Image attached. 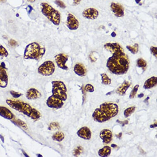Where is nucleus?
Segmentation results:
<instances>
[{
    "label": "nucleus",
    "mask_w": 157,
    "mask_h": 157,
    "mask_svg": "<svg viewBox=\"0 0 157 157\" xmlns=\"http://www.w3.org/2000/svg\"><path fill=\"white\" fill-rule=\"evenodd\" d=\"M111 153V148L108 146H105L103 148L99 150L98 154L100 156L102 157H108Z\"/></svg>",
    "instance_id": "nucleus-21"
},
{
    "label": "nucleus",
    "mask_w": 157,
    "mask_h": 157,
    "mask_svg": "<svg viewBox=\"0 0 157 157\" xmlns=\"http://www.w3.org/2000/svg\"><path fill=\"white\" fill-rule=\"evenodd\" d=\"M112 54L113 55L107 60V68L114 74L122 75L126 73L128 71L130 61L123 49Z\"/></svg>",
    "instance_id": "nucleus-1"
},
{
    "label": "nucleus",
    "mask_w": 157,
    "mask_h": 157,
    "mask_svg": "<svg viewBox=\"0 0 157 157\" xmlns=\"http://www.w3.org/2000/svg\"><path fill=\"white\" fill-rule=\"evenodd\" d=\"M59 128V124L58 123L52 122L51 123L50 125H49V130H55Z\"/></svg>",
    "instance_id": "nucleus-31"
},
{
    "label": "nucleus",
    "mask_w": 157,
    "mask_h": 157,
    "mask_svg": "<svg viewBox=\"0 0 157 157\" xmlns=\"http://www.w3.org/2000/svg\"><path fill=\"white\" fill-rule=\"evenodd\" d=\"M82 0H73L74 6H77L78 4H80V2H81Z\"/></svg>",
    "instance_id": "nucleus-39"
},
{
    "label": "nucleus",
    "mask_w": 157,
    "mask_h": 157,
    "mask_svg": "<svg viewBox=\"0 0 157 157\" xmlns=\"http://www.w3.org/2000/svg\"><path fill=\"white\" fill-rule=\"evenodd\" d=\"M157 78L155 77H152L148 78L145 82L143 88L144 89H150L157 85Z\"/></svg>",
    "instance_id": "nucleus-20"
},
{
    "label": "nucleus",
    "mask_w": 157,
    "mask_h": 157,
    "mask_svg": "<svg viewBox=\"0 0 157 157\" xmlns=\"http://www.w3.org/2000/svg\"><path fill=\"white\" fill-rule=\"evenodd\" d=\"M9 44L11 47H15L17 45V43L15 40L13 39H11L9 41Z\"/></svg>",
    "instance_id": "nucleus-37"
},
{
    "label": "nucleus",
    "mask_w": 157,
    "mask_h": 157,
    "mask_svg": "<svg viewBox=\"0 0 157 157\" xmlns=\"http://www.w3.org/2000/svg\"><path fill=\"white\" fill-rule=\"evenodd\" d=\"M65 138L64 134L62 132H56L52 136L53 140L58 142H61Z\"/></svg>",
    "instance_id": "nucleus-22"
},
{
    "label": "nucleus",
    "mask_w": 157,
    "mask_h": 157,
    "mask_svg": "<svg viewBox=\"0 0 157 157\" xmlns=\"http://www.w3.org/2000/svg\"><path fill=\"white\" fill-rule=\"evenodd\" d=\"M111 36H112V37H114L117 36V34H116L115 32H113L112 33H111Z\"/></svg>",
    "instance_id": "nucleus-41"
},
{
    "label": "nucleus",
    "mask_w": 157,
    "mask_h": 157,
    "mask_svg": "<svg viewBox=\"0 0 157 157\" xmlns=\"http://www.w3.org/2000/svg\"><path fill=\"white\" fill-rule=\"evenodd\" d=\"M111 147H112V148H117V147H118L117 145L114 144H112V145H111Z\"/></svg>",
    "instance_id": "nucleus-46"
},
{
    "label": "nucleus",
    "mask_w": 157,
    "mask_h": 157,
    "mask_svg": "<svg viewBox=\"0 0 157 157\" xmlns=\"http://www.w3.org/2000/svg\"><path fill=\"white\" fill-rule=\"evenodd\" d=\"M131 84L130 82L126 80L124 81L123 84L119 88H117L116 93L120 96H124L125 95L127 90L130 87Z\"/></svg>",
    "instance_id": "nucleus-17"
},
{
    "label": "nucleus",
    "mask_w": 157,
    "mask_h": 157,
    "mask_svg": "<svg viewBox=\"0 0 157 157\" xmlns=\"http://www.w3.org/2000/svg\"><path fill=\"white\" fill-rule=\"evenodd\" d=\"M136 4H140V3L141 0H135Z\"/></svg>",
    "instance_id": "nucleus-43"
},
{
    "label": "nucleus",
    "mask_w": 157,
    "mask_h": 157,
    "mask_svg": "<svg viewBox=\"0 0 157 157\" xmlns=\"http://www.w3.org/2000/svg\"><path fill=\"white\" fill-rule=\"evenodd\" d=\"M135 108L136 107L135 106H132V107H129L125 109L124 111V113L125 118H128L133 113L135 110Z\"/></svg>",
    "instance_id": "nucleus-26"
},
{
    "label": "nucleus",
    "mask_w": 157,
    "mask_h": 157,
    "mask_svg": "<svg viewBox=\"0 0 157 157\" xmlns=\"http://www.w3.org/2000/svg\"><path fill=\"white\" fill-rule=\"evenodd\" d=\"M110 8L116 17H121L124 16V10L121 5L119 3H112L111 4Z\"/></svg>",
    "instance_id": "nucleus-12"
},
{
    "label": "nucleus",
    "mask_w": 157,
    "mask_h": 157,
    "mask_svg": "<svg viewBox=\"0 0 157 157\" xmlns=\"http://www.w3.org/2000/svg\"><path fill=\"white\" fill-rule=\"evenodd\" d=\"M127 49H128L133 54H135L138 53L139 51V44L137 43H135L133 46H127Z\"/></svg>",
    "instance_id": "nucleus-24"
},
{
    "label": "nucleus",
    "mask_w": 157,
    "mask_h": 157,
    "mask_svg": "<svg viewBox=\"0 0 157 157\" xmlns=\"http://www.w3.org/2000/svg\"><path fill=\"white\" fill-rule=\"evenodd\" d=\"M136 66L139 67H141L143 70H145L147 66V63L142 58H140L136 61Z\"/></svg>",
    "instance_id": "nucleus-27"
},
{
    "label": "nucleus",
    "mask_w": 157,
    "mask_h": 157,
    "mask_svg": "<svg viewBox=\"0 0 157 157\" xmlns=\"http://www.w3.org/2000/svg\"><path fill=\"white\" fill-rule=\"evenodd\" d=\"M54 3L58 6L59 7L61 8H62V9H65V8H66V5H65L63 2L61 0H56L55 2H54Z\"/></svg>",
    "instance_id": "nucleus-33"
},
{
    "label": "nucleus",
    "mask_w": 157,
    "mask_h": 157,
    "mask_svg": "<svg viewBox=\"0 0 157 157\" xmlns=\"http://www.w3.org/2000/svg\"><path fill=\"white\" fill-rule=\"evenodd\" d=\"M45 52L44 47L38 43L33 42L26 46L24 52V58L26 59L38 61L42 59Z\"/></svg>",
    "instance_id": "nucleus-4"
},
{
    "label": "nucleus",
    "mask_w": 157,
    "mask_h": 157,
    "mask_svg": "<svg viewBox=\"0 0 157 157\" xmlns=\"http://www.w3.org/2000/svg\"><path fill=\"white\" fill-rule=\"evenodd\" d=\"M8 55V51L3 46L0 45V56L6 57Z\"/></svg>",
    "instance_id": "nucleus-29"
},
{
    "label": "nucleus",
    "mask_w": 157,
    "mask_h": 157,
    "mask_svg": "<svg viewBox=\"0 0 157 157\" xmlns=\"http://www.w3.org/2000/svg\"><path fill=\"white\" fill-rule=\"evenodd\" d=\"M91 132L87 127H83L78 130L77 135L81 138L89 140L91 138Z\"/></svg>",
    "instance_id": "nucleus-13"
},
{
    "label": "nucleus",
    "mask_w": 157,
    "mask_h": 157,
    "mask_svg": "<svg viewBox=\"0 0 157 157\" xmlns=\"http://www.w3.org/2000/svg\"><path fill=\"white\" fill-rule=\"evenodd\" d=\"M42 14L56 26H59L61 22L60 12L54 9L48 3L43 2L40 4Z\"/></svg>",
    "instance_id": "nucleus-5"
},
{
    "label": "nucleus",
    "mask_w": 157,
    "mask_h": 157,
    "mask_svg": "<svg viewBox=\"0 0 157 157\" xmlns=\"http://www.w3.org/2000/svg\"><path fill=\"white\" fill-rule=\"evenodd\" d=\"M23 153H24V154H25V156L29 157V156L27 155V154L25 153V152H24V151H23Z\"/></svg>",
    "instance_id": "nucleus-47"
},
{
    "label": "nucleus",
    "mask_w": 157,
    "mask_h": 157,
    "mask_svg": "<svg viewBox=\"0 0 157 157\" xmlns=\"http://www.w3.org/2000/svg\"><path fill=\"white\" fill-rule=\"evenodd\" d=\"M140 86L138 84H136L135 86L134 87L132 90L131 93H130V96H129V98L130 99H133L135 96L136 93H137V91H138L139 88Z\"/></svg>",
    "instance_id": "nucleus-28"
},
{
    "label": "nucleus",
    "mask_w": 157,
    "mask_h": 157,
    "mask_svg": "<svg viewBox=\"0 0 157 157\" xmlns=\"http://www.w3.org/2000/svg\"><path fill=\"white\" fill-rule=\"evenodd\" d=\"M74 71L76 75L79 77H84L86 75V69L84 65L81 63L75 65L74 67Z\"/></svg>",
    "instance_id": "nucleus-16"
},
{
    "label": "nucleus",
    "mask_w": 157,
    "mask_h": 157,
    "mask_svg": "<svg viewBox=\"0 0 157 157\" xmlns=\"http://www.w3.org/2000/svg\"><path fill=\"white\" fill-rule=\"evenodd\" d=\"M0 116L8 120L13 119L14 117V115L11 111L3 106H0Z\"/></svg>",
    "instance_id": "nucleus-18"
},
{
    "label": "nucleus",
    "mask_w": 157,
    "mask_h": 157,
    "mask_svg": "<svg viewBox=\"0 0 157 157\" xmlns=\"http://www.w3.org/2000/svg\"><path fill=\"white\" fill-rule=\"evenodd\" d=\"M41 93L34 88H31L27 90L26 94V97L28 99L34 100L40 98L41 97Z\"/></svg>",
    "instance_id": "nucleus-15"
},
{
    "label": "nucleus",
    "mask_w": 157,
    "mask_h": 157,
    "mask_svg": "<svg viewBox=\"0 0 157 157\" xmlns=\"http://www.w3.org/2000/svg\"><path fill=\"white\" fill-rule=\"evenodd\" d=\"M151 53L156 58L157 57V47L151 46L150 48Z\"/></svg>",
    "instance_id": "nucleus-36"
},
{
    "label": "nucleus",
    "mask_w": 157,
    "mask_h": 157,
    "mask_svg": "<svg viewBox=\"0 0 157 157\" xmlns=\"http://www.w3.org/2000/svg\"><path fill=\"white\" fill-rule=\"evenodd\" d=\"M122 134L121 132L119 134V135H117V137H118V138H121L122 136Z\"/></svg>",
    "instance_id": "nucleus-45"
},
{
    "label": "nucleus",
    "mask_w": 157,
    "mask_h": 157,
    "mask_svg": "<svg viewBox=\"0 0 157 157\" xmlns=\"http://www.w3.org/2000/svg\"><path fill=\"white\" fill-rule=\"evenodd\" d=\"M55 71V64L51 61H45L38 67L37 69L39 74L47 77L52 75Z\"/></svg>",
    "instance_id": "nucleus-7"
},
{
    "label": "nucleus",
    "mask_w": 157,
    "mask_h": 157,
    "mask_svg": "<svg viewBox=\"0 0 157 157\" xmlns=\"http://www.w3.org/2000/svg\"><path fill=\"white\" fill-rule=\"evenodd\" d=\"M102 77V84L104 85H110L112 82V80L109 77L106 73H102L101 75Z\"/></svg>",
    "instance_id": "nucleus-23"
},
{
    "label": "nucleus",
    "mask_w": 157,
    "mask_h": 157,
    "mask_svg": "<svg viewBox=\"0 0 157 157\" xmlns=\"http://www.w3.org/2000/svg\"><path fill=\"white\" fill-rule=\"evenodd\" d=\"M41 117V115L40 112L37 111L36 109L34 108L33 111L31 113V116H30V118L33 120H36L37 119H40Z\"/></svg>",
    "instance_id": "nucleus-25"
},
{
    "label": "nucleus",
    "mask_w": 157,
    "mask_h": 157,
    "mask_svg": "<svg viewBox=\"0 0 157 157\" xmlns=\"http://www.w3.org/2000/svg\"><path fill=\"white\" fill-rule=\"evenodd\" d=\"M100 137L102 140L103 143L108 144L112 140V132L108 129H103L100 132Z\"/></svg>",
    "instance_id": "nucleus-14"
},
{
    "label": "nucleus",
    "mask_w": 157,
    "mask_h": 157,
    "mask_svg": "<svg viewBox=\"0 0 157 157\" xmlns=\"http://www.w3.org/2000/svg\"><path fill=\"white\" fill-rule=\"evenodd\" d=\"M15 122L17 124L19 125V126H21L22 127L25 128V129L27 128V125H26V123L18 119V120L16 121V122Z\"/></svg>",
    "instance_id": "nucleus-35"
},
{
    "label": "nucleus",
    "mask_w": 157,
    "mask_h": 157,
    "mask_svg": "<svg viewBox=\"0 0 157 157\" xmlns=\"http://www.w3.org/2000/svg\"><path fill=\"white\" fill-rule=\"evenodd\" d=\"M66 25L67 28L71 31L77 30L79 27V22L76 17L71 13L67 15Z\"/></svg>",
    "instance_id": "nucleus-9"
},
{
    "label": "nucleus",
    "mask_w": 157,
    "mask_h": 157,
    "mask_svg": "<svg viewBox=\"0 0 157 157\" xmlns=\"http://www.w3.org/2000/svg\"><path fill=\"white\" fill-rule=\"evenodd\" d=\"M119 111V106L117 104L105 102L95 110L92 117L95 121L103 123L117 116Z\"/></svg>",
    "instance_id": "nucleus-3"
},
{
    "label": "nucleus",
    "mask_w": 157,
    "mask_h": 157,
    "mask_svg": "<svg viewBox=\"0 0 157 157\" xmlns=\"http://www.w3.org/2000/svg\"><path fill=\"white\" fill-rule=\"evenodd\" d=\"M36 1V0H27V2H30V3H34Z\"/></svg>",
    "instance_id": "nucleus-44"
},
{
    "label": "nucleus",
    "mask_w": 157,
    "mask_h": 157,
    "mask_svg": "<svg viewBox=\"0 0 157 157\" xmlns=\"http://www.w3.org/2000/svg\"><path fill=\"white\" fill-rule=\"evenodd\" d=\"M52 84V95L47 99L46 104L49 108L59 109L63 106L64 101L67 100V88L61 81H54Z\"/></svg>",
    "instance_id": "nucleus-2"
},
{
    "label": "nucleus",
    "mask_w": 157,
    "mask_h": 157,
    "mask_svg": "<svg viewBox=\"0 0 157 157\" xmlns=\"http://www.w3.org/2000/svg\"><path fill=\"white\" fill-rule=\"evenodd\" d=\"M104 48L112 53L123 49L120 44L116 43H106L104 45Z\"/></svg>",
    "instance_id": "nucleus-19"
},
{
    "label": "nucleus",
    "mask_w": 157,
    "mask_h": 157,
    "mask_svg": "<svg viewBox=\"0 0 157 157\" xmlns=\"http://www.w3.org/2000/svg\"><path fill=\"white\" fill-rule=\"evenodd\" d=\"M6 2V0H0V3H4Z\"/></svg>",
    "instance_id": "nucleus-48"
},
{
    "label": "nucleus",
    "mask_w": 157,
    "mask_h": 157,
    "mask_svg": "<svg viewBox=\"0 0 157 157\" xmlns=\"http://www.w3.org/2000/svg\"><path fill=\"white\" fill-rule=\"evenodd\" d=\"M10 94L11 95H12V96H13V98H19L22 95V94H21V93L17 92H15L14 91V90H11V91H10Z\"/></svg>",
    "instance_id": "nucleus-34"
},
{
    "label": "nucleus",
    "mask_w": 157,
    "mask_h": 157,
    "mask_svg": "<svg viewBox=\"0 0 157 157\" xmlns=\"http://www.w3.org/2000/svg\"><path fill=\"white\" fill-rule=\"evenodd\" d=\"M84 89L86 91L89 92L90 93L94 92V87L90 84H86L84 87Z\"/></svg>",
    "instance_id": "nucleus-32"
},
{
    "label": "nucleus",
    "mask_w": 157,
    "mask_h": 157,
    "mask_svg": "<svg viewBox=\"0 0 157 157\" xmlns=\"http://www.w3.org/2000/svg\"><path fill=\"white\" fill-rule=\"evenodd\" d=\"M6 103L11 108L29 117L34 109L29 104L17 100H7Z\"/></svg>",
    "instance_id": "nucleus-6"
},
{
    "label": "nucleus",
    "mask_w": 157,
    "mask_h": 157,
    "mask_svg": "<svg viewBox=\"0 0 157 157\" xmlns=\"http://www.w3.org/2000/svg\"><path fill=\"white\" fill-rule=\"evenodd\" d=\"M8 77L5 67L0 65V87L5 88L8 86Z\"/></svg>",
    "instance_id": "nucleus-10"
},
{
    "label": "nucleus",
    "mask_w": 157,
    "mask_h": 157,
    "mask_svg": "<svg viewBox=\"0 0 157 157\" xmlns=\"http://www.w3.org/2000/svg\"><path fill=\"white\" fill-rule=\"evenodd\" d=\"M117 123H119V124H121L123 126H124L125 125H127V124H128V121L127 120L125 121H121L119 120H117Z\"/></svg>",
    "instance_id": "nucleus-38"
},
{
    "label": "nucleus",
    "mask_w": 157,
    "mask_h": 157,
    "mask_svg": "<svg viewBox=\"0 0 157 157\" xmlns=\"http://www.w3.org/2000/svg\"><path fill=\"white\" fill-rule=\"evenodd\" d=\"M82 14L86 19L94 20L98 16L99 12L95 8H89L84 10Z\"/></svg>",
    "instance_id": "nucleus-11"
},
{
    "label": "nucleus",
    "mask_w": 157,
    "mask_h": 157,
    "mask_svg": "<svg viewBox=\"0 0 157 157\" xmlns=\"http://www.w3.org/2000/svg\"><path fill=\"white\" fill-rule=\"evenodd\" d=\"M83 151V148L81 146H78L75 148L73 151V155L75 156H78L80 155Z\"/></svg>",
    "instance_id": "nucleus-30"
},
{
    "label": "nucleus",
    "mask_w": 157,
    "mask_h": 157,
    "mask_svg": "<svg viewBox=\"0 0 157 157\" xmlns=\"http://www.w3.org/2000/svg\"><path fill=\"white\" fill-rule=\"evenodd\" d=\"M144 96V94L143 93H142V94H140L138 95V97L139 98H142Z\"/></svg>",
    "instance_id": "nucleus-42"
},
{
    "label": "nucleus",
    "mask_w": 157,
    "mask_h": 157,
    "mask_svg": "<svg viewBox=\"0 0 157 157\" xmlns=\"http://www.w3.org/2000/svg\"><path fill=\"white\" fill-rule=\"evenodd\" d=\"M157 126V124L156 122L155 124H153V125H150V128H153L156 127Z\"/></svg>",
    "instance_id": "nucleus-40"
},
{
    "label": "nucleus",
    "mask_w": 157,
    "mask_h": 157,
    "mask_svg": "<svg viewBox=\"0 0 157 157\" xmlns=\"http://www.w3.org/2000/svg\"><path fill=\"white\" fill-rule=\"evenodd\" d=\"M69 56L68 55L62 54H58L54 57L55 61L58 67L65 71H67L68 67L66 65V62L68 61Z\"/></svg>",
    "instance_id": "nucleus-8"
}]
</instances>
